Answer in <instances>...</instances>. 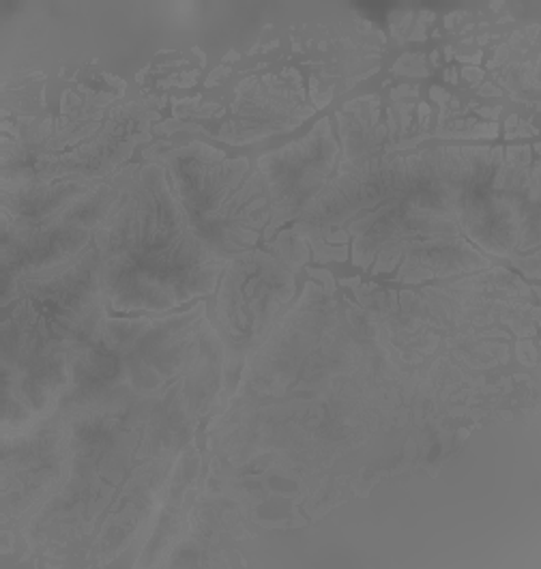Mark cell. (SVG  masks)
<instances>
[{
  "instance_id": "cell-1",
  "label": "cell",
  "mask_w": 541,
  "mask_h": 569,
  "mask_svg": "<svg viewBox=\"0 0 541 569\" xmlns=\"http://www.w3.org/2000/svg\"><path fill=\"white\" fill-rule=\"evenodd\" d=\"M96 248L106 308L126 315L211 295L228 264L196 234L161 166L142 168L119 190Z\"/></svg>"
},
{
  "instance_id": "cell-2",
  "label": "cell",
  "mask_w": 541,
  "mask_h": 569,
  "mask_svg": "<svg viewBox=\"0 0 541 569\" xmlns=\"http://www.w3.org/2000/svg\"><path fill=\"white\" fill-rule=\"evenodd\" d=\"M166 174L196 234L230 262L252 252L271 220V198L260 170L248 159L193 144L166 158Z\"/></svg>"
},
{
  "instance_id": "cell-3",
  "label": "cell",
  "mask_w": 541,
  "mask_h": 569,
  "mask_svg": "<svg viewBox=\"0 0 541 569\" xmlns=\"http://www.w3.org/2000/svg\"><path fill=\"white\" fill-rule=\"evenodd\" d=\"M462 200L413 196L374 209L351 226L354 260L374 271L400 269L402 276H451L485 267L481 253L464 239Z\"/></svg>"
},
{
  "instance_id": "cell-4",
  "label": "cell",
  "mask_w": 541,
  "mask_h": 569,
  "mask_svg": "<svg viewBox=\"0 0 541 569\" xmlns=\"http://www.w3.org/2000/svg\"><path fill=\"white\" fill-rule=\"evenodd\" d=\"M294 295V278L284 264L262 252H248L223 269L218 320L228 347H256Z\"/></svg>"
},
{
  "instance_id": "cell-5",
  "label": "cell",
  "mask_w": 541,
  "mask_h": 569,
  "mask_svg": "<svg viewBox=\"0 0 541 569\" xmlns=\"http://www.w3.org/2000/svg\"><path fill=\"white\" fill-rule=\"evenodd\" d=\"M335 156L338 144L329 121H320L303 140L260 159V174L271 198L273 226L305 213L327 188V179L335 168Z\"/></svg>"
}]
</instances>
